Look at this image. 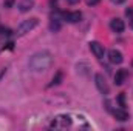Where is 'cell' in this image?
<instances>
[{"label": "cell", "instance_id": "obj_19", "mask_svg": "<svg viewBox=\"0 0 133 131\" xmlns=\"http://www.w3.org/2000/svg\"><path fill=\"white\" fill-rule=\"evenodd\" d=\"M111 2H113V3H116V5H121V3H124L125 0H111Z\"/></svg>", "mask_w": 133, "mask_h": 131}, {"label": "cell", "instance_id": "obj_14", "mask_svg": "<svg viewBox=\"0 0 133 131\" xmlns=\"http://www.w3.org/2000/svg\"><path fill=\"white\" fill-rule=\"evenodd\" d=\"M0 35H5V37L11 35V30L9 28H5V26H0Z\"/></svg>", "mask_w": 133, "mask_h": 131}, {"label": "cell", "instance_id": "obj_15", "mask_svg": "<svg viewBox=\"0 0 133 131\" xmlns=\"http://www.w3.org/2000/svg\"><path fill=\"white\" fill-rule=\"evenodd\" d=\"M118 102H119V105H121V106H125V96H124V93H121V94H119Z\"/></svg>", "mask_w": 133, "mask_h": 131}, {"label": "cell", "instance_id": "obj_10", "mask_svg": "<svg viewBox=\"0 0 133 131\" xmlns=\"http://www.w3.org/2000/svg\"><path fill=\"white\" fill-rule=\"evenodd\" d=\"M113 113V116L116 117V120H119V122H125V120H129V113L124 110V108H121V110H115V111H111Z\"/></svg>", "mask_w": 133, "mask_h": 131}, {"label": "cell", "instance_id": "obj_3", "mask_svg": "<svg viewBox=\"0 0 133 131\" xmlns=\"http://www.w3.org/2000/svg\"><path fill=\"white\" fill-rule=\"evenodd\" d=\"M95 80H96L95 83H96L98 90H99L102 94H105V96H107V94L110 93V88H108V85H107V82H105L104 76H102V74H96V76H95Z\"/></svg>", "mask_w": 133, "mask_h": 131}, {"label": "cell", "instance_id": "obj_4", "mask_svg": "<svg viewBox=\"0 0 133 131\" xmlns=\"http://www.w3.org/2000/svg\"><path fill=\"white\" fill-rule=\"evenodd\" d=\"M90 49L95 54V57H98V59H102L104 57L105 49H104V45H101L99 42H90Z\"/></svg>", "mask_w": 133, "mask_h": 131}, {"label": "cell", "instance_id": "obj_2", "mask_svg": "<svg viewBox=\"0 0 133 131\" xmlns=\"http://www.w3.org/2000/svg\"><path fill=\"white\" fill-rule=\"evenodd\" d=\"M37 25H39V19H36V17H31V19L23 20V22L19 25V28H17V35H25L26 33L33 31Z\"/></svg>", "mask_w": 133, "mask_h": 131}, {"label": "cell", "instance_id": "obj_20", "mask_svg": "<svg viewBox=\"0 0 133 131\" xmlns=\"http://www.w3.org/2000/svg\"><path fill=\"white\" fill-rule=\"evenodd\" d=\"M130 26H132V28H133V16H132V17H130Z\"/></svg>", "mask_w": 133, "mask_h": 131}, {"label": "cell", "instance_id": "obj_7", "mask_svg": "<svg viewBox=\"0 0 133 131\" xmlns=\"http://www.w3.org/2000/svg\"><path fill=\"white\" fill-rule=\"evenodd\" d=\"M81 17H82V14L79 11H73V12H65L64 14V19L70 23H77L81 20Z\"/></svg>", "mask_w": 133, "mask_h": 131}, {"label": "cell", "instance_id": "obj_9", "mask_svg": "<svg viewBox=\"0 0 133 131\" xmlns=\"http://www.w3.org/2000/svg\"><path fill=\"white\" fill-rule=\"evenodd\" d=\"M57 123H59L61 127H70V125H71V117H70V116H65V114L57 116V119L53 122V127H56Z\"/></svg>", "mask_w": 133, "mask_h": 131}, {"label": "cell", "instance_id": "obj_16", "mask_svg": "<svg viewBox=\"0 0 133 131\" xmlns=\"http://www.w3.org/2000/svg\"><path fill=\"white\" fill-rule=\"evenodd\" d=\"M101 0H87V3L90 5V6H95V5H98Z\"/></svg>", "mask_w": 133, "mask_h": 131}, {"label": "cell", "instance_id": "obj_12", "mask_svg": "<svg viewBox=\"0 0 133 131\" xmlns=\"http://www.w3.org/2000/svg\"><path fill=\"white\" fill-rule=\"evenodd\" d=\"M62 79H64V72H62V71H57V72H56V76L53 77V80H51V83H50L48 86H54V85H59V83L62 82Z\"/></svg>", "mask_w": 133, "mask_h": 131}, {"label": "cell", "instance_id": "obj_6", "mask_svg": "<svg viewBox=\"0 0 133 131\" xmlns=\"http://www.w3.org/2000/svg\"><path fill=\"white\" fill-rule=\"evenodd\" d=\"M110 28H111L113 33H122V31L125 30V23H124V20H121V19H113V20L110 22Z\"/></svg>", "mask_w": 133, "mask_h": 131}, {"label": "cell", "instance_id": "obj_11", "mask_svg": "<svg viewBox=\"0 0 133 131\" xmlns=\"http://www.w3.org/2000/svg\"><path fill=\"white\" fill-rule=\"evenodd\" d=\"M33 6H34L33 0H23V2H20V3H19V9H20L22 12H26V11H30Z\"/></svg>", "mask_w": 133, "mask_h": 131}, {"label": "cell", "instance_id": "obj_13", "mask_svg": "<svg viewBox=\"0 0 133 131\" xmlns=\"http://www.w3.org/2000/svg\"><path fill=\"white\" fill-rule=\"evenodd\" d=\"M50 30L54 31V33H57V31L61 30V22H59V20H51V23H50Z\"/></svg>", "mask_w": 133, "mask_h": 131}, {"label": "cell", "instance_id": "obj_1", "mask_svg": "<svg viewBox=\"0 0 133 131\" xmlns=\"http://www.w3.org/2000/svg\"><path fill=\"white\" fill-rule=\"evenodd\" d=\"M28 65H30V68L33 69L34 72H42V71H46L50 66L53 65V56H51L48 51H40V53H36L33 57L30 59Z\"/></svg>", "mask_w": 133, "mask_h": 131}, {"label": "cell", "instance_id": "obj_17", "mask_svg": "<svg viewBox=\"0 0 133 131\" xmlns=\"http://www.w3.org/2000/svg\"><path fill=\"white\" fill-rule=\"evenodd\" d=\"M12 3H14V0H6V2H5V8H9Z\"/></svg>", "mask_w": 133, "mask_h": 131}, {"label": "cell", "instance_id": "obj_18", "mask_svg": "<svg viewBox=\"0 0 133 131\" xmlns=\"http://www.w3.org/2000/svg\"><path fill=\"white\" fill-rule=\"evenodd\" d=\"M70 5H76V3H79V0H66Z\"/></svg>", "mask_w": 133, "mask_h": 131}, {"label": "cell", "instance_id": "obj_5", "mask_svg": "<svg viewBox=\"0 0 133 131\" xmlns=\"http://www.w3.org/2000/svg\"><path fill=\"white\" fill-rule=\"evenodd\" d=\"M108 60H110L111 63H115V65L122 63V60H124L122 53L118 51V49H110V51H108Z\"/></svg>", "mask_w": 133, "mask_h": 131}, {"label": "cell", "instance_id": "obj_8", "mask_svg": "<svg viewBox=\"0 0 133 131\" xmlns=\"http://www.w3.org/2000/svg\"><path fill=\"white\" fill-rule=\"evenodd\" d=\"M129 77V72H127V69H119L116 74H115V85H122L124 82H125V79Z\"/></svg>", "mask_w": 133, "mask_h": 131}]
</instances>
